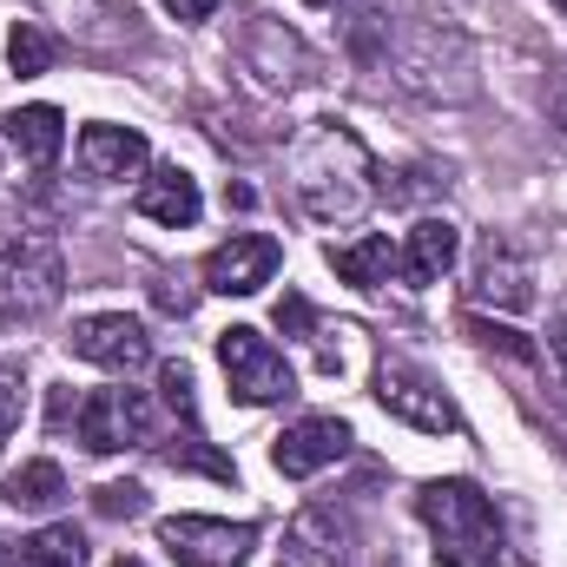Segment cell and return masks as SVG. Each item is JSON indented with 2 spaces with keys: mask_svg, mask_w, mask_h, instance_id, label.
Here are the masks:
<instances>
[{
  "mask_svg": "<svg viewBox=\"0 0 567 567\" xmlns=\"http://www.w3.org/2000/svg\"><path fill=\"white\" fill-rule=\"evenodd\" d=\"M20 567H86V535L80 528H40L33 542H20Z\"/></svg>",
  "mask_w": 567,
  "mask_h": 567,
  "instance_id": "obj_19",
  "label": "cell"
},
{
  "mask_svg": "<svg viewBox=\"0 0 567 567\" xmlns=\"http://www.w3.org/2000/svg\"><path fill=\"white\" fill-rule=\"evenodd\" d=\"M343 455H350V423H337V416H303V423H290L271 442V462L290 482H310V475H323Z\"/></svg>",
  "mask_w": 567,
  "mask_h": 567,
  "instance_id": "obj_10",
  "label": "cell"
},
{
  "mask_svg": "<svg viewBox=\"0 0 567 567\" xmlns=\"http://www.w3.org/2000/svg\"><path fill=\"white\" fill-rule=\"evenodd\" d=\"M258 528L251 522H218V515H165L158 522V548L178 567H238L251 555Z\"/></svg>",
  "mask_w": 567,
  "mask_h": 567,
  "instance_id": "obj_5",
  "label": "cell"
},
{
  "mask_svg": "<svg viewBox=\"0 0 567 567\" xmlns=\"http://www.w3.org/2000/svg\"><path fill=\"white\" fill-rule=\"evenodd\" d=\"M113 567H145V561H126V555H120V561H113Z\"/></svg>",
  "mask_w": 567,
  "mask_h": 567,
  "instance_id": "obj_28",
  "label": "cell"
},
{
  "mask_svg": "<svg viewBox=\"0 0 567 567\" xmlns=\"http://www.w3.org/2000/svg\"><path fill=\"white\" fill-rule=\"evenodd\" d=\"M290 555H297V567H343V528H337V515L330 508L303 515L290 528Z\"/></svg>",
  "mask_w": 567,
  "mask_h": 567,
  "instance_id": "obj_18",
  "label": "cell"
},
{
  "mask_svg": "<svg viewBox=\"0 0 567 567\" xmlns=\"http://www.w3.org/2000/svg\"><path fill=\"white\" fill-rule=\"evenodd\" d=\"M172 20H185V27H198V20H212L218 13V0H158Z\"/></svg>",
  "mask_w": 567,
  "mask_h": 567,
  "instance_id": "obj_24",
  "label": "cell"
},
{
  "mask_svg": "<svg viewBox=\"0 0 567 567\" xmlns=\"http://www.w3.org/2000/svg\"><path fill=\"white\" fill-rule=\"evenodd\" d=\"M555 7H561V13H567V0H555Z\"/></svg>",
  "mask_w": 567,
  "mask_h": 567,
  "instance_id": "obj_30",
  "label": "cell"
},
{
  "mask_svg": "<svg viewBox=\"0 0 567 567\" xmlns=\"http://www.w3.org/2000/svg\"><path fill=\"white\" fill-rule=\"evenodd\" d=\"M93 508H100V515H113V522H120V515L133 522V515H145V488H140V482H106V488L93 495Z\"/></svg>",
  "mask_w": 567,
  "mask_h": 567,
  "instance_id": "obj_23",
  "label": "cell"
},
{
  "mask_svg": "<svg viewBox=\"0 0 567 567\" xmlns=\"http://www.w3.org/2000/svg\"><path fill=\"white\" fill-rule=\"evenodd\" d=\"M310 7H337V0H310Z\"/></svg>",
  "mask_w": 567,
  "mask_h": 567,
  "instance_id": "obj_29",
  "label": "cell"
},
{
  "mask_svg": "<svg viewBox=\"0 0 567 567\" xmlns=\"http://www.w3.org/2000/svg\"><path fill=\"white\" fill-rule=\"evenodd\" d=\"M278 238H265V231H231L212 258H205V290H218V297H251V290H265V284L278 278Z\"/></svg>",
  "mask_w": 567,
  "mask_h": 567,
  "instance_id": "obj_9",
  "label": "cell"
},
{
  "mask_svg": "<svg viewBox=\"0 0 567 567\" xmlns=\"http://www.w3.org/2000/svg\"><path fill=\"white\" fill-rule=\"evenodd\" d=\"M330 265H337V278L357 284V290H377V284H390L403 271V251L383 238V231H370V238H350V245H330Z\"/></svg>",
  "mask_w": 567,
  "mask_h": 567,
  "instance_id": "obj_15",
  "label": "cell"
},
{
  "mask_svg": "<svg viewBox=\"0 0 567 567\" xmlns=\"http://www.w3.org/2000/svg\"><path fill=\"white\" fill-rule=\"evenodd\" d=\"M0 567H13V548H7V542H0Z\"/></svg>",
  "mask_w": 567,
  "mask_h": 567,
  "instance_id": "obj_27",
  "label": "cell"
},
{
  "mask_svg": "<svg viewBox=\"0 0 567 567\" xmlns=\"http://www.w3.org/2000/svg\"><path fill=\"white\" fill-rule=\"evenodd\" d=\"M133 205H140V218L165 225V231H192V225H198V212H205V198H198V178H192L185 165H158L152 178H140Z\"/></svg>",
  "mask_w": 567,
  "mask_h": 567,
  "instance_id": "obj_12",
  "label": "cell"
},
{
  "mask_svg": "<svg viewBox=\"0 0 567 567\" xmlns=\"http://www.w3.org/2000/svg\"><path fill=\"white\" fill-rule=\"evenodd\" d=\"M416 515L435 535V561L442 567H495L502 561V515H495V502L475 482H462V475L423 482Z\"/></svg>",
  "mask_w": 567,
  "mask_h": 567,
  "instance_id": "obj_2",
  "label": "cell"
},
{
  "mask_svg": "<svg viewBox=\"0 0 567 567\" xmlns=\"http://www.w3.org/2000/svg\"><path fill=\"white\" fill-rule=\"evenodd\" d=\"M290 192H297L303 218L350 225V218H363L377 205V158L350 126L323 120V126H310V140L290 158Z\"/></svg>",
  "mask_w": 567,
  "mask_h": 567,
  "instance_id": "obj_1",
  "label": "cell"
},
{
  "mask_svg": "<svg viewBox=\"0 0 567 567\" xmlns=\"http://www.w3.org/2000/svg\"><path fill=\"white\" fill-rule=\"evenodd\" d=\"M66 297V258L53 238L20 231L0 245V323H40Z\"/></svg>",
  "mask_w": 567,
  "mask_h": 567,
  "instance_id": "obj_3",
  "label": "cell"
},
{
  "mask_svg": "<svg viewBox=\"0 0 567 567\" xmlns=\"http://www.w3.org/2000/svg\"><path fill=\"white\" fill-rule=\"evenodd\" d=\"M0 126H7L13 158H20V165H33V172H47V165L60 158V145H66V120H60L53 106H13Z\"/></svg>",
  "mask_w": 567,
  "mask_h": 567,
  "instance_id": "obj_14",
  "label": "cell"
},
{
  "mask_svg": "<svg viewBox=\"0 0 567 567\" xmlns=\"http://www.w3.org/2000/svg\"><path fill=\"white\" fill-rule=\"evenodd\" d=\"M66 343H73V357H80V363H93V370H106V377H133V370L152 363V337H145L140 317H126V310L80 317Z\"/></svg>",
  "mask_w": 567,
  "mask_h": 567,
  "instance_id": "obj_7",
  "label": "cell"
},
{
  "mask_svg": "<svg viewBox=\"0 0 567 567\" xmlns=\"http://www.w3.org/2000/svg\"><path fill=\"white\" fill-rule=\"evenodd\" d=\"M555 363H561V390H567V330L555 337Z\"/></svg>",
  "mask_w": 567,
  "mask_h": 567,
  "instance_id": "obj_26",
  "label": "cell"
},
{
  "mask_svg": "<svg viewBox=\"0 0 567 567\" xmlns=\"http://www.w3.org/2000/svg\"><path fill=\"white\" fill-rule=\"evenodd\" d=\"M0 495H7L13 508H27V515H47V508L66 495V475H60V462H20Z\"/></svg>",
  "mask_w": 567,
  "mask_h": 567,
  "instance_id": "obj_17",
  "label": "cell"
},
{
  "mask_svg": "<svg viewBox=\"0 0 567 567\" xmlns=\"http://www.w3.org/2000/svg\"><path fill=\"white\" fill-rule=\"evenodd\" d=\"M278 323H284V330H310L317 317H310V303H303V297H284V303H278Z\"/></svg>",
  "mask_w": 567,
  "mask_h": 567,
  "instance_id": "obj_25",
  "label": "cell"
},
{
  "mask_svg": "<svg viewBox=\"0 0 567 567\" xmlns=\"http://www.w3.org/2000/svg\"><path fill=\"white\" fill-rule=\"evenodd\" d=\"M60 60V40L47 33V27H33V20H20L13 33H7V66L20 73V80H33V73H47Z\"/></svg>",
  "mask_w": 567,
  "mask_h": 567,
  "instance_id": "obj_20",
  "label": "cell"
},
{
  "mask_svg": "<svg viewBox=\"0 0 567 567\" xmlns=\"http://www.w3.org/2000/svg\"><path fill=\"white\" fill-rule=\"evenodd\" d=\"M468 337H482L488 350H502V357H515V363H535V343H528L522 330H502V323H488V317H468Z\"/></svg>",
  "mask_w": 567,
  "mask_h": 567,
  "instance_id": "obj_21",
  "label": "cell"
},
{
  "mask_svg": "<svg viewBox=\"0 0 567 567\" xmlns=\"http://www.w3.org/2000/svg\"><path fill=\"white\" fill-rule=\"evenodd\" d=\"M377 403L396 416V423L423 429V435H455V403L442 396V383L429 377V370H416V363H403V357H383L377 363Z\"/></svg>",
  "mask_w": 567,
  "mask_h": 567,
  "instance_id": "obj_6",
  "label": "cell"
},
{
  "mask_svg": "<svg viewBox=\"0 0 567 567\" xmlns=\"http://www.w3.org/2000/svg\"><path fill=\"white\" fill-rule=\"evenodd\" d=\"M145 133H133V126H86L80 133V165H86V178H106V185H120V178H140L145 172Z\"/></svg>",
  "mask_w": 567,
  "mask_h": 567,
  "instance_id": "obj_13",
  "label": "cell"
},
{
  "mask_svg": "<svg viewBox=\"0 0 567 567\" xmlns=\"http://www.w3.org/2000/svg\"><path fill=\"white\" fill-rule=\"evenodd\" d=\"M73 429L93 455H120V449L152 442V403H145V390H93L80 403Z\"/></svg>",
  "mask_w": 567,
  "mask_h": 567,
  "instance_id": "obj_8",
  "label": "cell"
},
{
  "mask_svg": "<svg viewBox=\"0 0 567 567\" xmlns=\"http://www.w3.org/2000/svg\"><path fill=\"white\" fill-rule=\"evenodd\" d=\"M475 303H495V310H528L535 303V265L515 251V238H482V258H475Z\"/></svg>",
  "mask_w": 567,
  "mask_h": 567,
  "instance_id": "obj_11",
  "label": "cell"
},
{
  "mask_svg": "<svg viewBox=\"0 0 567 567\" xmlns=\"http://www.w3.org/2000/svg\"><path fill=\"white\" fill-rule=\"evenodd\" d=\"M218 363H225V383H231V396H238V403H251V410L284 403V396L297 390V377H290L284 350L265 337V330H251V323H231V330H218Z\"/></svg>",
  "mask_w": 567,
  "mask_h": 567,
  "instance_id": "obj_4",
  "label": "cell"
},
{
  "mask_svg": "<svg viewBox=\"0 0 567 567\" xmlns=\"http://www.w3.org/2000/svg\"><path fill=\"white\" fill-rule=\"evenodd\" d=\"M20 410H27V383H20V370H7V363H0V449L13 442Z\"/></svg>",
  "mask_w": 567,
  "mask_h": 567,
  "instance_id": "obj_22",
  "label": "cell"
},
{
  "mask_svg": "<svg viewBox=\"0 0 567 567\" xmlns=\"http://www.w3.org/2000/svg\"><path fill=\"white\" fill-rule=\"evenodd\" d=\"M455 251H462V231H455L449 218H423V225L410 231V245H403V278H410V284L449 278Z\"/></svg>",
  "mask_w": 567,
  "mask_h": 567,
  "instance_id": "obj_16",
  "label": "cell"
}]
</instances>
